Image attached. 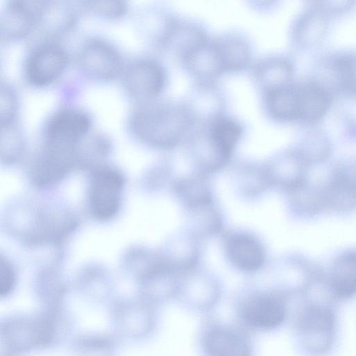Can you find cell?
Returning <instances> with one entry per match:
<instances>
[{"label":"cell","instance_id":"obj_16","mask_svg":"<svg viewBox=\"0 0 356 356\" xmlns=\"http://www.w3.org/2000/svg\"><path fill=\"white\" fill-rule=\"evenodd\" d=\"M266 104L270 114L277 120H300L301 101L298 85L287 84L267 91Z\"/></svg>","mask_w":356,"mask_h":356},{"label":"cell","instance_id":"obj_25","mask_svg":"<svg viewBox=\"0 0 356 356\" xmlns=\"http://www.w3.org/2000/svg\"><path fill=\"white\" fill-rule=\"evenodd\" d=\"M330 146L321 133H312L307 138L299 154L308 165L324 161L329 156Z\"/></svg>","mask_w":356,"mask_h":356},{"label":"cell","instance_id":"obj_23","mask_svg":"<svg viewBox=\"0 0 356 356\" xmlns=\"http://www.w3.org/2000/svg\"><path fill=\"white\" fill-rule=\"evenodd\" d=\"M177 193L188 207L202 208L211 202V194L206 184L200 178H188L175 186Z\"/></svg>","mask_w":356,"mask_h":356},{"label":"cell","instance_id":"obj_27","mask_svg":"<svg viewBox=\"0 0 356 356\" xmlns=\"http://www.w3.org/2000/svg\"><path fill=\"white\" fill-rule=\"evenodd\" d=\"M16 282L15 271L10 261L1 256L0 259V296H8L14 289Z\"/></svg>","mask_w":356,"mask_h":356},{"label":"cell","instance_id":"obj_17","mask_svg":"<svg viewBox=\"0 0 356 356\" xmlns=\"http://www.w3.org/2000/svg\"><path fill=\"white\" fill-rule=\"evenodd\" d=\"M242 134L241 126L230 118L214 120L207 133L218 154L227 163Z\"/></svg>","mask_w":356,"mask_h":356},{"label":"cell","instance_id":"obj_28","mask_svg":"<svg viewBox=\"0 0 356 356\" xmlns=\"http://www.w3.org/2000/svg\"><path fill=\"white\" fill-rule=\"evenodd\" d=\"M1 125L8 126L12 121L15 110V99L10 89L5 86L1 87L0 99Z\"/></svg>","mask_w":356,"mask_h":356},{"label":"cell","instance_id":"obj_14","mask_svg":"<svg viewBox=\"0 0 356 356\" xmlns=\"http://www.w3.org/2000/svg\"><path fill=\"white\" fill-rule=\"evenodd\" d=\"M252 74L255 81L267 92L287 85L293 74V65L286 57L270 54L255 63Z\"/></svg>","mask_w":356,"mask_h":356},{"label":"cell","instance_id":"obj_19","mask_svg":"<svg viewBox=\"0 0 356 356\" xmlns=\"http://www.w3.org/2000/svg\"><path fill=\"white\" fill-rule=\"evenodd\" d=\"M301 112L300 120L314 122L321 119L327 111L331 98L321 86L314 83L298 84Z\"/></svg>","mask_w":356,"mask_h":356},{"label":"cell","instance_id":"obj_20","mask_svg":"<svg viewBox=\"0 0 356 356\" xmlns=\"http://www.w3.org/2000/svg\"><path fill=\"white\" fill-rule=\"evenodd\" d=\"M207 351L212 355L241 356L249 354L245 341L236 332L216 328L210 331L204 341Z\"/></svg>","mask_w":356,"mask_h":356},{"label":"cell","instance_id":"obj_4","mask_svg":"<svg viewBox=\"0 0 356 356\" xmlns=\"http://www.w3.org/2000/svg\"><path fill=\"white\" fill-rule=\"evenodd\" d=\"M123 186V176L117 169L110 166L95 168L90 176L88 195L91 215L99 220L114 217L120 207Z\"/></svg>","mask_w":356,"mask_h":356},{"label":"cell","instance_id":"obj_21","mask_svg":"<svg viewBox=\"0 0 356 356\" xmlns=\"http://www.w3.org/2000/svg\"><path fill=\"white\" fill-rule=\"evenodd\" d=\"M54 0H8L3 10L30 26L35 32Z\"/></svg>","mask_w":356,"mask_h":356},{"label":"cell","instance_id":"obj_3","mask_svg":"<svg viewBox=\"0 0 356 356\" xmlns=\"http://www.w3.org/2000/svg\"><path fill=\"white\" fill-rule=\"evenodd\" d=\"M54 326L48 314L11 318L1 325V344L11 352L49 344L54 339Z\"/></svg>","mask_w":356,"mask_h":356},{"label":"cell","instance_id":"obj_7","mask_svg":"<svg viewBox=\"0 0 356 356\" xmlns=\"http://www.w3.org/2000/svg\"><path fill=\"white\" fill-rule=\"evenodd\" d=\"M123 79L124 86L132 97L149 100L163 88L166 72L156 58L142 56L132 60L125 67Z\"/></svg>","mask_w":356,"mask_h":356},{"label":"cell","instance_id":"obj_13","mask_svg":"<svg viewBox=\"0 0 356 356\" xmlns=\"http://www.w3.org/2000/svg\"><path fill=\"white\" fill-rule=\"evenodd\" d=\"M307 165L299 152L285 154L271 161L266 176L268 181L291 192L307 181L305 168Z\"/></svg>","mask_w":356,"mask_h":356},{"label":"cell","instance_id":"obj_1","mask_svg":"<svg viewBox=\"0 0 356 356\" xmlns=\"http://www.w3.org/2000/svg\"><path fill=\"white\" fill-rule=\"evenodd\" d=\"M190 122L191 113L184 108L149 102L135 112L131 128L143 142L159 148H170L181 140Z\"/></svg>","mask_w":356,"mask_h":356},{"label":"cell","instance_id":"obj_9","mask_svg":"<svg viewBox=\"0 0 356 356\" xmlns=\"http://www.w3.org/2000/svg\"><path fill=\"white\" fill-rule=\"evenodd\" d=\"M225 73L247 69L254 56L253 44L248 35L239 30H227L213 35Z\"/></svg>","mask_w":356,"mask_h":356},{"label":"cell","instance_id":"obj_22","mask_svg":"<svg viewBox=\"0 0 356 356\" xmlns=\"http://www.w3.org/2000/svg\"><path fill=\"white\" fill-rule=\"evenodd\" d=\"M82 11L106 21L124 17L129 10L127 0H81Z\"/></svg>","mask_w":356,"mask_h":356},{"label":"cell","instance_id":"obj_2","mask_svg":"<svg viewBox=\"0 0 356 356\" xmlns=\"http://www.w3.org/2000/svg\"><path fill=\"white\" fill-rule=\"evenodd\" d=\"M69 60L68 52L59 39L41 38L26 55L25 76L35 86H48L63 74Z\"/></svg>","mask_w":356,"mask_h":356},{"label":"cell","instance_id":"obj_15","mask_svg":"<svg viewBox=\"0 0 356 356\" xmlns=\"http://www.w3.org/2000/svg\"><path fill=\"white\" fill-rule=\"evenodd\" d=\"M227 251L230 260L243 270H256L264 261L261 245L255 238L247 234L232 236L227 241Z\"/></svg>","mask_w":356,"mask_h":356},{"label":"cell","instance_id":"obj_5","mask_svg":"<svg viewBox=\"0 0 356 356\" xmlns=\"http://www.w3.org/2000/svg\"><path fill=\"white\" fill-rule=\"evenodd\" d=\"M76 63L89 78L108 81L115 78L122 67V58L116 46L97 36L86 38L79 47Z\"/></svg>","mask_w":356,"mask_h":356},{"label":"cell","instance_id":"obj_12","mask_svg":"<svg viewBox=\"0 0 356 356\" xmlns=\"http://www.w3.org/2000/svg\"><path fill=\"white\" fill-rule=\"evenodd\" d=\"M242 315L250 325L259 328H272L281 324L286 316L285 306L274 295L260 293L249 297L243 303Z\"/></svg>","mask_w":356,"mask_h":356},{"label":"cell","instance_id":"obj_24","mask_svg":"<svg viewBox=\"0 0 356 356\" xmlns=\"http://www.w3.org/2000/svg\"><path fill=\"white\" fill-rule=\"evenodd\" d=\"M332 70L339 89L356 97V56L347 54L337 57L332 61Z\"/></svg>","mask_w":356,"mask_h":356},{"label":"cell","instance_id":"obj_8","mask_svg":"<svg viewBox=\"0 0 356 356\" xmlns=\"http://www.w3.org/2000/svg\"><path fill=\"white\" fill-rule=\"evenodd\" d=\"M180 17L181 15L167 6H149L139 15L140 32L150 47L167 52Z\"/></svg>","mask_w":356,"mask_h":356},{"label":"cell","instance_id":"obj_6","mask_svg":"<svg viewBox=\"0 0 356 356\" xmlns=\"http://www.w3.org/2000/svg\"><path fill=\"white\" fill-rule=\"evenodd\" d=\"M90 127V120L83 112L72 108L61 110L47 124L45 147L79 156L80 142Z\"/></svg>","mask_w":356,"mask_h":356},{"label":"cell","instance_id":"obj_18","mask_svg":"<svg viewBox=\"0 0 356 356\" xmlns=\"http://www.w3.org/2000/svg\"><path fill=\"white\" fill-rule=\"evenodd\" d=\"M330 284L341 298L356 294V252H346L336 259L331 270Z\"/></svg>","mask_w":356,"mask_h":356},{"label":"cell","instance_id":"obj_10","mask_svg":"<svg viewBox=\"0 0 356 356\" xmlns=\"http://www.w3.org/2000/svg\"><path fill=\"white\" fill-rule=\"evenodd\" d=\"M325 207L348 210L356 206V163L337 167L321 188Z\"/></svg>","mask_w":356,"mask_h":356},{"label":"cell","instance_id":"obj_29","mask_svg":"<svg viewBox=\"0 0 356 356\" xmlns=\"http://www.w3.org/2000/svg\"><path fill=\"white\" fill-rule=\"evenodd\" d=\"M245 4L253 11L259 13H267L273 10L280 0H243Z\"/></svg>","mask_w":356,"mask_h":356},{"label":"cell","instance_id":"obj_11","mask_svg":"<svg viewBox=\"0 0 356 356\" xmlns=\"http://www.w3.org/2000/svg\"><path fill=\"white\" fill-rule=\"evenodd\" d=\"M334 329V316L327 308L311 307L302 316L301 332L310 351L326 350L332 343Z\"/></svg>","mask_w":356,"mask_h":356},{"label":"cell","instance_id":"obj_26","mask_svg":"<svg viewBox=\"0 0 356 356\" xmlns=\"http://www.w3.org/2000/svg\"><path fill=\"white\" fill-rule=\"evenodd\" d=\"M23 142L20 135L10 125L1 127V153L6 162L12 163L20 155Z\"/></svg>","mask_w":356,"mask_h":356}]
</instances>
